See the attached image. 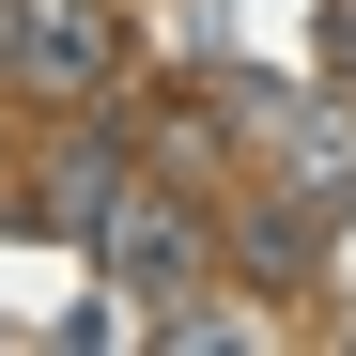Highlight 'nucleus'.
Returning <instances> with one entry per match:
<instances>
[{
    "label": "nucleus",
    "mask_w": 356,
    "mask_h": 356,
    "mask_svg": "<svg viewBox=\"0 0 356 356\" xmlns=\"http://www.w3.org/2000/svg\"><path fill=\"white\" fill-rule=\"evenodd\" d=\"M0 93H31V108H108V93H124V0H16Z\"/></svg>",
    "instance_id": "f257e3e1"
},
{
    "label": "nucleus",
    "mask_w": 356,
    "mask_h": 356,
    "mask_svg": "<svg viewBox=\"0 0 356 356\" xmlns=\"http://www.w3.org/2000/svg\"><path fill=\"white\" fill-rule=\"evenodd\" d=\"M93 264L140 294V310H186V294L217 279V232H202V202H186V170L170 186H140V202H108V232H93Z\"/></svg>",
    "instance_id": "f03ea898"
},
{
    "label": "nucleus",
    "mask_w": 356,
    "mask_h": 356,
    "mask_svg": "<svg viewBox=\"0 0 356 356\" xmlns=\"http://www.w3.org/2000/svg\"><path fill=\"white\" fill-rule=\"evenodd\" d=\"M108 202H124V124H108V108H78V140L47 155L31 217H63V232H108Z\"/></svg>",
    "instance_id": "7ed1b4c3"
},
{
    "label": "nucleus",
    "mask_w": 356,
    "mask_h": 356,
    "mask_svg": "<svg viewBox=\"0 0 356 356\" xmlns=\"http://www.w3.org/2000/svg\"><path fill=\"white\" fill-rule=\"evenodd\" d=\"M0 63H16V0H0Z\"/></svg>",
    "instance_id": "20e7f679"
}]
</instances>
